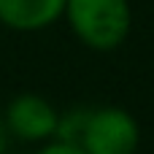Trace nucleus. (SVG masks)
I'll use <instances>...</instances> for the list:
<instances>
[{
	"mask_svg": "<svg viewBox=\"0 0 154 154\" xmlns=\"http://www.w3.org/2000/svg\"><path fill=\"white\" fill-rule=\"evenodd\" d=\"M62 16L73 35L92 51L119 49L133 27L130 0H65Z\"/></svg>",
	"mask_w": 154,
	"mask_h": 154,
	"instance_id": "f257e3e1",
	"label": "nucleus"
},
{
	"mask_svg": "<svg viewBox=\"0 0 154 154\" xmlns=\"http://www.w3.org/2000/svg\"><path fill=\"white\" fill-rule=\"evenodd\" d=\"M35 154H84V152L79 146H73V143H62V141H54L51 138V141H46Z\"/></svg>",
	"mask_w": 154,
	"mask_h": 154,
	"instance_id": "423d86ee",
	"label": "nucleus"
},
{
	"mask_svg": "<svg viewBox=\"0 0 154 154\" xmlns=\"http://www.w3.org/2000/svg\"><path fill=\"white\" fill-rule=\"evenodd\" d=\"M65 0H0V24L16 32H38L62 19Z\"/></svg>",
	"mask_w": 154,
	"mask_h": 154,
	"instance_id": "20e7f679",
	"label": "nucleus"
},
{
	"mask_svg": "<svg viewBox=\"0 0 154 154\" xmlns=\"http://www.w3.org/2000/svg\"><path fill=\"white\" fill-rule=\"evenodd\" d=\"M8 143H11V133H8L5 119H3V114H0V154L8 152Z\"/></svg>",
	"mask_w": 154,
	"mask_h": 154,
	"instance_id": "0eeeda50",
	"label": "nucleus"
},
{
	"mask_svg": "<svg viewBox=\"0 0 154 154\" xmlns=\"http://www.w3.org/2000/svg\"><path fill=\"white\" fill-rule=\"evenodd\" d=\"M57 116H60V111L43 95H35V92L16 95L8 103L5 114H3L11 138H16L22 143H46V141H51L54 130H57Z\"/></svg>",
	"mask_w": 154,
	"mask_h": 154,
	"instance_id": "7ed1b4c3",
	"label": "nucleus"
},
{
	"mask_svg": "<svg viewBox=\"0 0 154 154\" xmlns=\"http://www.w3.org/2000/svg\"><path fill=\"white\" fill-rule=\"evenodd\" d=\"M141 146L138 119L119 106L89 108L79 149L84 154H135Z\"/></svg>",
	"mask_w": 154,
	"mask_h": 154,
	"instance_id": "f03ea898",
	"label": "nucleus"
},
{
	"mask_svg": "<svg viewBox=\"0 0 154 154\" xmlns=\"http://www.w3.org/2000/svg\"><path fill=\"white\" fill-rule=\"evenodd\" d=\"M87 114H89V108H70V111L60 114V116H57L54 141H62V143H73V146H79V138H81V133H84Z\"/></svg>",
	"mask_w": 154,
	"mask_h": 154,
	"instance_id": "39448f33",
	"label": "nucleus"
}]
</instances>
